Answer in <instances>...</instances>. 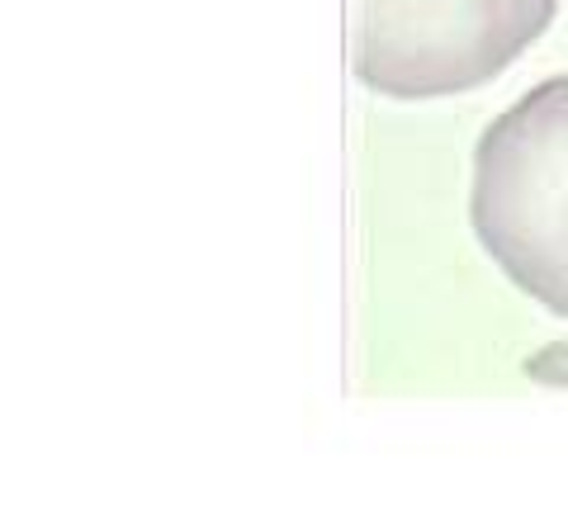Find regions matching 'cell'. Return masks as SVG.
Returning a JSON list of instances; mask_svg holds the SVG:
<instances>
[{"label":"cell","mask_w":568,"mask_h":511,"mask_svg":"<svg viewBox=\"0 0 568 511\" xmlns=\"http://www.w3.org/2000/svg\"><path fill=\"white\" fill-rule=\"evenodd\" d=\"M469 223L511 285L568 317V76L540 81L484 129Z\"/></svg>","instance_id":"1"},{"label":"cell","mask_w":568,"mask_h":511,"mask_svg":"<svg viewBox=\"0 0 568 511\" xmlns=\"http://www.w3.org/2000/svg\"><path fill=\"white\" fill-rule=\"evenodd\" d=\"M559 0H355V76L388 100H446L503 76Z\"/></svg>","instance_id":"2"},{"label":"cell","mask_w":568,"mask_h":511,"mask_svg":"<svg viewBox=\"0 0 568 511\" xmlns=\"http://www.w3.org/2000/svg\"><path fill=\"white\" fill-rule=\"evenodd\" d=\"M526 379L549 384V389H568V337L536 350V356L526 360Z\"/></svg>","instance_id":"3"}]
</instances>
